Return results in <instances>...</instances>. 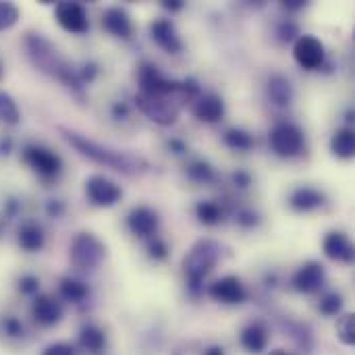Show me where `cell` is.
Wrapping results in <instances>:
<instances>
[{"label": "cell", "mask_w": 355, "mask_h": 355, "mask_svg": "<svg viewBox=\"0 0 355 355\" xmlns=\"http://www.w3.org/2000/svg\"><path fill=\"white\" fill-rule=\"evenodd\" d=\"M114 114H116V116H127L125 104H114Z\"/></svg>", "instance_id": "obj_38"}, {"label": "cell", "mask_w": 355, "mask_h": 355, "mask_svg": "<svg viewBox=\"0 0 355 355\" xmlns=\"http://www.w3.org/2000/svg\"><path fill=\"white\" fill-rule=\"evenodd\" d=\"M341 308H343V300H341V295H337V293H329V295L322 297V302H320V312L327 314V316H337Z\"/></svg>", "instance_id": "obj_32"}, {"label": "cell", "mask_w": 355, "mask_h": 355, "mask_svg": "<svg viewBox=\"0 0 355 355\" xmlns=\"http://www.w3.org/2000/svg\"><path fill=\"white\" fill-rule=\"evenodd\" d=\"M306 2H302V0H289V2H285V6L287 8H302Z\"/></svg>", "instance_id": "obj_39"}, {"label": "cell", "mask_w": 355, "mask_h": 355, "mask_svg": "<svg viewBox=\"0 0 355 355\" xmlns=\"http://www.w3.org/2000/svg\"><path fill=\"white\" fill-rule=\"evenodd\" d=\"M333 154L339 158H352L355 154V135L352 129H339L331 139Z\"/></svg>", "instance_id": "obj_23"}, {"label": "cell", "mask_w": 355, "mask_h": 355, "mask_svg": "<svg viewBox=\"0 0 355 355\" xmlns=\"http://www.w3.org/2000/svg\"><path fill=\"white\" fill-rule=\"evenodd\" d=\"M225 141H227V146L233 148V150H250V148L254 146L252 135L245 133V131H241V129H229V131L225 133Z\"/></svg>", "instance_id": "obj_29"}, {"label": "cell", "mask_w": 355, "mask_h": 355, "mask_svg": "<svg viewBox=\"0 0 355 355\" xmlns=\"http://www.w3.org/2000/svg\"><path fill=\"white\" fill-rule=\"evenodd\" d=\"M270 148L283 158L297 156L302 152V148H304L302 129L297 125H293V123H279L270 131Z\"/></svg>", "instance_id": "obj_6"}, {"label": "cell", "mask_w": 355, "mask_h": 355, "mask_svg": "<svg viewBox=\"0 0 355 355\" xmlns=\"http://www.w3.org/2000/svg\"><path fill=\"white\" fill-rule=\"evenodd\" d=\"M44 355H75V352H73V347L67 345V343H54V345L46 347Z\"/></svg>", "instance_id": "obj_36"}, {"label": "cell", "mask_w": 355, "mask_h": 355, "mask_svg": "<svg viewBox=\"0 0 355 355\" xmlns=\"http://www.w3.org/2000/svg\"><path fill=\"white\" fill-rule=\"evenodd\" d=\"M193 114L200 121L216 123L225 114V104H223V100L216 94H204V96H198V100L193 104Z\"/></svg>", "instance_id": "obj_18"}, {"label": "cell", "mask_w": 355, "mask_h": 355, "mask_svg": "<svg viewBox=\"0 0 355 355\" xmlns=\"http://www.w3.org/2000/svg\"><path fill=\"white\" fill-rule=\"evenodd\" d=\"M322 283H324V266L320 262L304 264L293 277V285L300 293H314L322 287Z\"/></svg>", "instance_id": "obj_13"}, {"label": "cell", "mask_w": 355, "mask_h": 355, "mask_svg": "<svg viewBox=\"0 0 355 355\" xmlns=\"http://www.w3.org/2000/svg\"><path fill=\"white\" fill-rule=\"evenodd\" d=\"M21 17V10L12 2H0V31L10 29Z\"/></svg>", "instance_id": "obj_31"}, {"label": "cell", "mask_w": 355, "mask_h": 355, "mask_svg": "<svg viewBox=\"0 0 355 355\" xmlns=\"http://www.w3.org/2000/svg\"><path fill=\"white\" fill-rule=\"evenodd\" d=\"M0 329H2V333H4L6 337H12V339H17V337H21V335H23V324H21L17 318H12V316L2 318Z\"/></svg>", "instance_id": "obj_33"}, {"label": "cell", "mask_w": 355, "mask_h": 355, "mask_svg": "<svg viewBox=\"0 0 355 355\" xmlns=\"http://www.w3.org/2000/svg\"><path fill=\"white\" fill-rule=\"evenodd\" d=\"M324 254L331 258V260H337V262H352L354 260V248L347 239L345 233L341 231H333L324 237Z\"/></svg>", "instance_id": "obj_17"}, {"label": "cell", "mask_w": 355, "mask_h": 355, "mask_svg": "<svg viewBox=\"0 0 355 355\" xmlns=\"http://www.w3.org/2000/svg\"><path fill=\"white\" fill-rule=\"evenodd\" d=\"M137 81H139L141 94H150V96L173 98L177 94V89L181 87V81L166 79L154 64H141V69L137 71Z\"/></svg>", "instance_id": "obj_7"}, {"label": "cell", "mask_w": 355, "mask_h": 355, "mask_svg": "<svg viewBox=\"0 0 355 355\" xmlns=\"http://www.w3.org/2000/svg\"><path fill=\"white\" fill-rule=\"evenodd\" d=\"M31 314H33V320L37 324H42V327H54L62 318V308L50 295H37L35 302H33V306H31Z\"/></svg>", "instance_id": "obj_15"}, {"label": "cell", "mask_w": 355, "mask_h": 355, "mask_svg": "<svg viewBox=\"0 0 355 355\" xmlns=\"http://www.w3.org/2000/svg\"><path fill=\"white\" fill-rule=\"evenodd\" d=\"M235 181H241V187H245V185L250 183V177H248V175H241V173H239V175H235Z\"/></svg>", "instance_id": "obj_41"}, {"label": "cell", "mask_w": 355, "mask_h": 355, "mask_svg": "<svg viewBox=\"0 0 355 355\" xmlns=\"http://www.w3.org/2000/svg\"><path fill=\"white\" fill-rule=\"evenodd\" d=\"M19 119H21V112L17 108V102L6 92H0V123L17 125Z\"/></svg>", "instance_id": "obj_27"}, {"label": "cell", "mask_w": 355, "mask_h": 355, "mask_svg": "<svg viewBox=\"0 0 355 355\" xmlns=\"http://www.w3.org/2000/svg\"><path fill=\"white\" fill-rule=\"evenodd\" d=\"M210 297L214 302H220V304H227V306H235V304H241L245 302L248 293H245V287L241 285V281L237 277H225L220 281H216L212 287H210Z\"/></svg>", "instance_id": "obj_12"}, {"label": "cell", "mask_w": 355, "mask_h": 355, "mask_svg": "<svg viewBox=\"0 0 355 355\" xmlns=\"http://www.w3.org/2000/svg\"><path fill=\"white\" fill-rule=\"evenodd\" d=\"M270 355H289L287 352H283V349H277V352H272Z\"/></svg>", "instance_id": "obj_43"}, {"label": "cell", "mask_w": 355, "mask_h": 355, "mask_svg": "<svg viewBox=\"0 0 355 355\" xmlns=\"http://www.w3.org/2000/svg\"><path fill=\"white\" fill-rule=\"evenodd\" d=\"M102 25H104L106 31H110L116 37H129L133 33V25H131L129 15L123 8H119V6H112V8H108L104 12Z\"/></svg>", "instance_id": "obj_19"}, {"label": "cell", "mask_w": 355, "mask_h": 355, "mask_svg": "<svg viewBox=\"0 0 355 355\" xmlns=\"http://www.w3.org/2000/svg\"><path fill=\"white\" fill-rule=\"evenodd\" d=\"M127 225L131 229L133 235L137 237H148L156 231L158 227V214L148 208V206H139V208H133L127 216Z\"/></svg>", "instance_id": "obj_16"}, {"label": "cell", "mask_w": 355, "mask_h": 355, "mask_svg": "<svg viewBox=\"0 0 355 355\" xmlns=\"http://www.w3.org/2000/svg\"><path fill=\"white\" fill-rule=\"evenodd\" d=\"M166 243L164 241H160V239H154V243L150 245V256L152 258H156V260H162V258H166Z\"/></svg>", "instance_id": "obj_37"}, {"label": "cell", "mask_w": 355, "mask_h": 355, "mask_svg": "<svg viewBox=\"0 0 355 355\" xmlns=\"http://www.w3.org/2000/svg\"><path fill=\"white\" fill-rule=\"evenodd\" d=\"M164 6H166V8H173V10H179V8L183 6V2H179V0H175V2H164Z\"/></svg>", "instance_id": "obj_40"}, {"label": "cell", "mask_w": 355, "mask_h": 355, "mask_svg": "<svg viewBox=\"0 0 355 355\" xmlns=\"http://www.w3.org/2000/svg\"><path fill=\"white\" fill-rule=\"evenodd\" d=\"M206 355H223V349H218V347H214V349H210Z\"/></svg>", "instance_id": "obj_42"}, {"label": "cell", "mask_w": 355, "mask_h": 355, "mask_svg": "<svg viewBox=\"0 0 355 355\" xmlns=\"http://www.w3.org/2000/svg\"><path fill=\"white\" fill-rule=\"evenodd\" d=\"M152 40L168 54H177L183 46L175 25L168 19H156L152 23Z\"/></svg>", "instance_id": "obj_14"}, {"label": "cell", "mask_w": 355, "mask_h": 355, "mask_svg": "<svg viewBox=\"0 0 355 355\" xmlns=\"http://www.w3.org/2000/svg\"><path fill=\"white\" fill-rule=\"evenodd\" d=\"M337 337L341 339V343H345V345H354L355 343L354 314H345L343 318H339V322H337Z\"/></svg>", "instance_id": "obj_30"}, {"label": "cell", "mask_w": 355, "mask_h": 355, "mask_svg": "<svg viewBox=\"0 0 355 355\" xmlns=\"http://www.w3.org/2000/svg\"><path fill=\"white\" fill-rule=\"evenodd\" d=\"M19 245L25 250V252H37L44 248V231L33 225V223H27L19 229Z\"/></svg>", "instance_id": "obj_22"}, {"label": "cell", "mask_w": 355, "mask_h": 355, "mask_svg": "<svg viewBox=\"0 0 355 355\" xmlns=\"http://www.w3.org/2000/svg\"><path fill=\"white\" fill-rule=\"evenodd\" d=\"M60 295L67 300V302H73V304H79L87 297V287L75 279H62L60 281Z\"/></svg>", "instance_id": "obj_26"}, {"label": "cell", "mask_w": 355, "mask_h": 355, "mask_svg": "<svg viewBox=\"0 0 355 355\" xmlns=\"http://www.w3.org/2000/svg\"><path fill=\"white\" fill-rule=\"evenodd\" d=\"M293 56L300 62V67L314 71L324 62V46L314 35H300L293 46Z\"/></svg>", "instance_id": "obj_9"}, {"label": "cell", "mask_w": 355, "mask_h": 355, "mask_svg": "<svg viewBox=\"0 0 355 355\" xmlns=\"http://www.w3.org/2000/svg\"><path fill=\"white\" fill-rule=\"evenodd\" d=\"M85 193L96 206H102V208L114 206L123 196L121 187L114 181L106 179V177H100V175H94V177H89L85 181Z\"/></svg>", "instance_id": "obj_8"}, {"label": "cell", "mask_w": 355, "mask_h": 355, "mask_svg": "<svg viewBox=\"0 0 355 355\" xmlns=\"http://www.w3.org/2000/svg\"><path fill=\"white\" fill-rule=\"evenodd\" d=\"M23 160L42 177H56L60 173V158L46 150V148H40V146H29L25 152H23Z\"/></svg>", "instance_id": "obj_10"}, {"label": "cell", "mask_w": 355, "mask_h": 355, "mask_svg": "<svg viewBox=\"0 0 355 355\" xmlns=\"http://www.w3.org/2000/svg\"><path fill=\"white\" fill-rule=\"evenodd\" d=\"M79 343H81L83 349H87L92 354H98V352H102L106 339H104V333L98 327H92L89 324V327H83V331L79 335Z\"/></svg>", "instance_id": "obj_25"}, {"label": "cell", "mask_w": 355, "mask_h": 355, "mask_svg": "<svg viewBox=\"0 0 355 355\" xmlns=\"http://www.w3.org/2000/svg\"><path fill=\"white\" fill-rule=\"evenodd\" d=\"M37 287H40V281H37L35 277H31V275L21 277V281H19V289H21L23 293H27V295L37 293Z\"/></svg>", "instance_id": "obj_35"}, {"label": "cell", "mask_w": 355, "mask_h": 355, "mask_svg": "<svg viewBox=\"0 0 355 355\" xmlns=\"http://www.w3.org/2000/svg\"><path fill=\"white\" fill-rule=\"evenodd\" d=\"M60 133L64 135V139L79 150V154H83L85 158L98 162V164H104L108 168H114V171H121L125 175H139V173H146L148 171V162L139 156H133L129 152H116V150H110L106 146H100L92 139H87L85 135L81 133H75L71 129H64L60 127Z\"/></svg>", "instance_id": "obj_2"}, {"label": "cell", "mask_w": 355, "mask_h": 355, "mask_svg": "<svg viewBox=\"0 0 355 355\" xmlns=\"http://www.w3.org/2000/svg\"><path fill=\"white\" fill-rule=\"evenodd\" d=\"M268 94H270L272 102L279 104V106L291 104V96H293L291 83H289L285 77H281V75H275V77L270 79V83H268Z\"/></svg>", "instance_id": "obj_24"}, {"label": "cell", "mask_w": 355, "mask_h": 355, "mask_svg": "<svg viewBox=\"0 0 355 355\" xmlns=\"http://www.w3.org/2000/svg\"><path fill=\"white\" fill-rule=\"evenodd\" d=\"M324 204V193H320L314 187H300L291 196V206L300 212H310L316 210L318 206Z\"/></svg>", "instance_id": "obj_20"}, {"label": "cell", "mask_w": 355, "mask_h": 355, "mask_svg": "<svg viewBox=\"0 0 355 355\" xmlns=\"http://www.w3.org/2000/svg\"><path fill=\"white\" fill-rule=\"evenodd\" d=\"M56 21L62 29L73 31V33H83L89 27L87 12L79 2H58L56 8Z\"/></svg>", "instance_id": "obj_11"}, {"label": "cell", "mask_w": 355, "mask_h": 355, "mask_svg": "<svg viewBox=\"0 0 355 355\" xmlns=\"http://www.w3.org/2000/svg\"><path fill=\"white\" fill-rule=\"evenodd\" d=\"M104 243L92 233H81L73 239L71 245V262L79 270H96L104 260Z\"/></svg>", "instance_id": "obj_4"}, {"label": "cell", "mask_w": 355, "mask_h": 355, "mask_svg": "<svg viewBox=\"0 0 355 355\" xmlns=\"http://www.w3.org/2000/svg\"><path fill=\"white\" fill-rule=\"evenodd\" d=\"M196 214H198V218L204 225H216L223 218V212H220V208L214 202H200L196 206Z\"/></svg>", "instance_id": "obj_28"}, {"label": "cell", "mask_w": 355, "mask_h": 355, "mask_svg": "<svg viewBox=\"0 0 355 355\" xmlns=\"http://www.w3.org/2000/svg\"><path fill=\"white\" fill-rule=\"evenodd\" d=\"M212 168L206 164V162H193L189 166V177L196 179V181H210L212 179Z\"/></svg>", "instance_id": "obj_34"}, {"label": "cell", "mask_w": 355, "mask_h": 355, "mask_svg": "<svg viewBox=\"0 0 355 355\" xmlns=\"http://www.w3.org/2000/svg\"><path fill=\"white\" fill-rule=\"evenodd\" d=\"M218 260H220V245L216 241L212 239L198 241L183 260V268L187 279L191 281V287H198L200 281L216 266Z\"/></svg>", "instance_id": "obj_3"}, {"label": "cell", "mask_w": 355, "mask_h": 355, "mask_svg": "<svg viewBox=\"0 0 355 355\" xmlns=\"http://www.w3.org/2000/svg\"><path fill=\"white\" fill-rule=\"evenodd\" d=\"M135 104L150 121H154L162 127L175 125L179 119V106L168 96H150V94L139 92L135 96Z\"/></svg>", "instance_id": "obj_5"}, {"label": "cell", "mask_w": 355, "mask_h": 355, "mask_svg": "<svg viewBox=\"0 0 355 355\" xmlns=\"http://www.w3.org/2000/svg\"><path fill=\"white\" fill-rule=\"evenodd\" d=\"M241 343L248 352L252 354H262L268 345V335H266V329L262 324H252L243 331L241 335Z\"/></svg>", "instance_id": "obj_21"}, {"label": "cell", "mask_w": 355, "mask_h": 355, "mask_svg": "<svg viewBox=\"0 0 355 355\" xmlns=\"http://www.w3.org/2000/svg\"><path fill=\"white\" fill-rule=\"evenodd\" d=\"M25 48H27V56H29V60L33 62L35 69H40L42 73H46V75H50L54 79H58L62 85H67L75 94H81L79 73L73 71V67L60 56V52L52 46V42H48L40 33H27Z\"/></svg>", "instance_id": "obj_1"}]
</instances>
